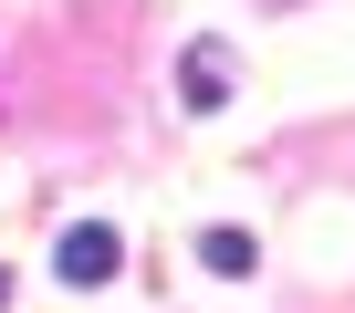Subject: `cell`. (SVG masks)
<instances>
[{
	"label": "cell",
	"mask_w": 355,
	"mask_h": 313,
	"mask_svg": "<svg viewBox=\"0 0 355 313\" xmlns=\"http://www.w3.org/2000/svg\"><path fill=\"white\" fill-rule=\"evenodd\" d=\"M115 261H125V240H115L105 220H84V230H63V251H53V271H63L73 292H94V282H115Z\"/></svg>",
	"instance_id": "cell-1"
},
{
	"label": "cell",
	"mask_w": 355,
	"mask_h": 313,
	"mask_svg": "<svg viewBox=\"0 0 355 313\" xmlns=\"http://www.w3.org/2000/svg\"><path fill=\"white\" fill-rule=\"evenodd\" d=\"M178 84H189V105H199V115H209V105H230V42H199Z\"/></svg>",
	"instance_id": "cell-2"
},
{
	"label": "cell",
	"mask_w": 355,
	"mask_h": 313,
	"mask_svg": "<svg viewBox=\"0 0 355 313\" xmlns=\"http://www.w3.org/2000/svg\"><path fill=\"white\" fill-rule=\"evenodd\" d=\"M199 261H209V271H251V240H241V230H209Z\"/></svg>",
	"instance_id": "cell-3"
}]
</instances>
